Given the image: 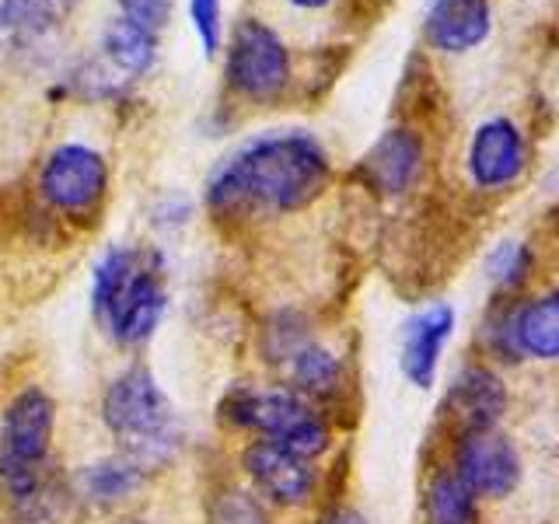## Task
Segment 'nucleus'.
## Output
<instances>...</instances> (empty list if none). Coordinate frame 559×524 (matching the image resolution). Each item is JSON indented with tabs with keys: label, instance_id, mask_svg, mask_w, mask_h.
<instances>
[{
	"label": "nucleus",
	"instance_id": "22",
	"mask_svg": "<svg viewBox=\"0 0 559 524\" xmlns=\"http://www.w3.org/2000/svg\"><path fill=\"white\" fill-rule=\"evenodd\" d=\"M535 273V249L521 238H503L483 259V276L493 287V297H518Z\"/></svg>",
	"mask_w": 559,
	"mask_h": 524
},
{
	"label": "nucleus",
	"instance_id": "17",
	"mask_svg": "<svg viewBox=\"0 0 559 524\" xmlns=\"http://www.w3.org/2000/svg\"><path fill=\"white\" fill-rule=\"evenodd\" d=\"M419 514H424V524H483L479 497L454 472V465L430 468L424 497H419Z\"/></svg>",
	"mask_w": 559,
	"mask_h": 524
},
{
	"label": "nucleus",
	"instance_id": "10",
	"mask_svg": "<svg viewBox=\"0 0 559 524\" xmlns=\"http://www.w3.org/2000/svg\"><path fill=\"white\" fill-rule=\"evenodd\" d=\"M241 468L255 493L280 507H308L319 493V468L311 458L297 454L276 441L259 437L241 451Z\"/></svg>",
	"mask_w": 559,
	"mask_h": 524
},
{
	"label": "nucleus",
	"instance_id": "4",
	"mask_svg": "<svg viewBox=\"0 0 559 524\" xmlns=\"http://www.w3.org/2000/svg\"><path fill=\"white\" fill-rule=\"evenodd\" d=\"M221 416L238 430H252L266 441L284 444L305 458H322L332 448V419L319 402L287 389H255L238 384L221 402Z\"/></svg>",
	"mask_w": 559,
	"mask_h": 524
},
{
	"label": "nucleus",
	"instance_id": "3",
	"mask_svg": "<svg viewBox=\"0 0 559 524\" xmlns=\"http://www.w3.org/2000/svg\"><path fill=\"white\" fill-rule=\"evenodd\" d=\"M102 419L122 454L144 468L165 465L179 448V413L144 364L119 371L102 395Z\"/></svg>",
	"mask_w": 559,
	"mask_h": 524
},
{
	"label": "nucleus",
	"instance_id": "15",
	"mask_svg": "<svg viewBox=\"0 0 559 524\" xmlns=\"http://www.w3.org/2000/svg\"><path fill=\"white\" fill-rule=\"evenodd\" d=\"M11 507L22 524H57L67 507V486L52 476L49 465H0Z\"/></svg>",
	"mask_w": 559,
	"mask_h": 524
},
{
	"label": "nucleus",
	"instance_id": "7",
	"mask_svg": "<svg viewBox=\"0 0 559 524\" xmlns=\"http://www.w3.org/2000/svg\"><path fill=\"white\" fill-rule=\"evenodd\" d=\"M451 465L479 500H507L524 476L518 444L500 430L454 433Z\"/></svg>",
	"mask_w": 559,
	"mask_h": 524
},
{
	"label": "nucleus",
	"instance_id": "28",
	"mask_svg": "<svg viewBox=\"0 0 559 524\" xmlns=\"http://www.w3.org/2000/svg\"><path fill=\"white\" fill-rule=\"evenodd\" d=\"M319 524H367V517L357 511V507H346V503H332L329 511L319 517Z\"/></svg>",
	"mask_w": 559,
	"mask_h": 524
},
{
	"label": "nucleus",
	"instance_id": "5",
	"mask_svg": "<svg viewBox=\"0 0 559 524\" xmlns=\"http://www.w3.org/2000/svg\"><path fill=\"white\" fill-rule=\"evenodd\" d=\"M224 74L235 95L249 102H276L290 84V49L259 17H245L227 43Z\"/></svg>",
	"mask_w": 559,
	"mask_h": 524
},
{
	"label": "nucleus",
	"instance_id": "24",
	"mask_svg": "<svg viewBox=\"0 0 559 524\" xmlns=\"http://www.w3.org/2000/svg\"><path fill=\"white\" fill-rule=\"evenodd\" d=\"M521 297H493L479 322V346L489 360L497 364H521L518 349V329H514V311Z\"/></svg>",
	"mask_w": 559,
	"mask_h": 524
},
{
	"label": "nucleus",
	"instance_id": "21",
	"mask_svg": "<svg viewBox=\"0 0 559 524\" xmlns=\"http://www.w3.org/2000/svg\"><path fill=\"white\" fill-rule=\"evenodd\" d=\"M102 49L109 63L119 67L122 74L144 78L157 60V35L144 25L130 22V17H116L102 32Z\"/></svg>",
	"mask_w": 559,
	"mask_h": 524
},
{
	"label": "nucleus",
	"instance_id": "27",
	"mask_svg": "<svg viewBox=\"0 0 559 524\" xmlns=\"http://www.w3.org/2000/svg\"><path fill=\"white\" fill-rule=\"evenodd\" d=\"M171 4L175 0H119L122 17H130V22L151 28L154 35L171 22Z\"/></svg>",
	"mask_w": 559,
	"mask_h": 524
},
{
	"label": "nucleus",
	"instance_id": "13",
	"mask_svg": "<svg viewBox=\"0 0 559 524\" xmlns=\"http://www.w3.org/2000/svg\"><path fill=\"white\" fill-rule=\"evenodd\" d=\"M57 424L52 398L28 384L17 392L0 416V465H43Z\"/></svg>",
	"mask_w": 559,
	"mask_h": 524
},
{
	"label": "nucleus",
	"instance_id": "25",
	"mask_svg": "<svg viewBox=\"0 0 559 524\" xmlns=\"http://www.w3.org/2000/svg\"><path fill=\"white\" fill-rule=\"evenodd\" d=\"M214 524H270V514L262 500L249 489H224L214 500V511H210Z\"/></svg>",
	"mask_w": 559,
	"mask_h": 524
},
{
	"label": "nucleus",
	"instance_id": "23",
	"mask_svg": "<svg viewBox=\"0 0 559 524\" xmlns=\"http://www.w3.org/2000/svg\"><path fill=\"white\" fill-rule=\"evenodd\" d=\"M314 343V332H311V322L305 319L301 311H294V308H284V311H276L273 319L266 322V329H262V357H266V364L273 367H290V360L301 354V349Z\"/></svg>",
	"mask_w": 559,
	"mask_h": 524
},
{
	"label": "nucleus",
	"instance_id": "16",
	"mask_svg": "<svg viewBox=\"0 0 559 524\" xmlns=\"http://www.w3.org/2000/svg\"><path fill=\"white\" fill-rule=\"evenodd\" d=\"M518 349L524 360L556 364L559 360V287L535 297H521L514 311Z\"/></svg>",
	"mask_w": 559,
	"mask_h": 524
},
{
	"label": "nucleus",
	"instance_id": "8",
	"mask_svg": "<svg viewBox=\"0 0 559 524\" xmlns=\"http://www.w3.org/2000/svg\"><path fill=\"white\" fill-rule=\"evenodd\" d=\"M427 171V144L413 127H389L364 151L354 175L381 200H402Z\"/></svg>",
	"mask_w": 559,
	"mask_h": 524
},
{
	"label": "nucleus",
	"instance_id": "1",
	"mask_svg": "<svg viewBox=\"0 0 559 524\" xmlns=\"http://www.w3.org/2000/svg\"><path fill=\"white\" fill-rule=\"evenodd\" d=\"M332 182L325 144L308 130H273L231 151L206 179L214 217L301 214Z\"/></svg>",
	"mask_w": 559,
	"mask_h": 524
},
{
	"label": "nucleus",
	"instance_id": "14",
	"mask_svg": "<svg viewBox=\"0 0 559 524\" xmlns=\"http://www.w3.org/2000/svg\"><path fill=\"white\" fill-rule=\"evenodd\" d=\"M493 32V8L489 0H433L424 22L427 46L448 57L479 49Z\"/></svg>",
	"mask_w": 559,
	"mask_h": 524
},
{
	"label": "nucleus",
	"instance_id": "9",
	"mask_svg": "<svg viewBox=\"0 0 559 524\" xmlns=\"http://www.w3.org/2000/svg\"><path fill=\"white\" fill-rule=\"evenodd\" d=\"M454 329H459V311L448 301H427L399 325V371L416 392H430L437 384Z\"/></svg>",
	"mask_w": 559,
	"mask_h": 524
},
{
	"label": "nucleus",
	"instance_id": "11",
	"mask_svg": "<svg viewBox=\"0 0 559 524\" xmlns=\"http://www.w3.org/2000/svg\"><path fill=\"white\" fill-rule=\"evenodd\" d=\"M528 168V144L514 119L493 116L476 127L465 151L468 182L479 192H503L521 182Z\"/></svg>",
	"mask_w": 559,
	"mask_h": 524
},
{
	"label": "nucleus",
	"instance_id": "18",
	"mask_svg": "<svg viewBox=\"0 0 559 524\" xmlns=\"http://www.w3.org/2000/svg\"><path fill=\"white\" fill-rule=\"evenodd\" d=\"M287 381L294 392H301L305 398L319 402L325 409V402H336L346 389V367L336 349L314 340L290 360Z\"/></svg>",
	"mask_w": 559,
	"mask_h": 524
},
{
	"label": "nucleus",
	"instance_id": "19",
	"mask_svg": "<svg viewBox=\"0 0 559 524\" xmlns=\"http://www.w3.org/2000/svg\"><path fill=\"white\" fill-rule=\"evenodd\" d=\"M60 14L43 8L39 0H0V49L32 52L57 32Z\"/></svg>",
	"mask_w": 559,
	"mask_h": 524
},
{
	"label": "nucleus",
	"instance_id": "26",
	"mask_svg": "<svg viewBox=\"0 0 559 524\" xmlns=\"http://www.w3.org/2000/svg\"><path fill=\"white\" fill-rule=\"evenodd\" d=\"M189 17L203 52L214 57L221 49V0H189Z\"/></svg>",
	"mask_w": 559,
	"mask_h": 524
},
{
	"label": "nucleus",
	"instance_id": "30",
	"mask_svg": "<svg viewBox=\"0 0 559 524\" xmlns=\"http://www.w3.org/2000/svg\"><path fill=\"white\" fill-rule=\"evenodd\" d=\"M294 8H305V11H319V8H329L332 0H290Z\"/></svg>",
	"mask_w": 559,
	"mask_h": 524
},
{
	"label": "nucleus",
	"instance_id": "20",
	"mask_svg": "<svg viewBox=\"0 0 559 524\" xmlns=\"http://www.w3.org/2000/svg\"><path fill=\"white\" fill-rule=\"evenodd\" d=\"M144 479H147V468L119 451L112 458H102L81 472V493L98 507H112L119 500L133 497L136 489L144 486Z\"/></svg>",
	"mask_w": 559,
	"mask_h": 524
},
{
	"label": "nucleus",
	"instance_id": "12",
	"mask_svg": "<svg viewBox=\"0 0 559 524\" xmlns=\"http://www.w3.org/2000/svg\"><path fill=\"white\" fill-rule=\"evenodd\" d=\"M511 406V392L507 381L497 374L493 364L486 360H468L454 371L448 395H444V413L454 419V433L465 430H497Z\"/></svg>",
	"mask_w": 559,
	"mask_h": 524
},
{
	"label": "nucleus",
	"instance_id": "2",
	"mask_svg": "<svg viewBox=\"0 0 559 524\" xmlns=\"http://www.w3.org/2000/svg\"><path fill=\"white\" fill-rule=\"evenodd\" d=\"M92 308L102 329L122 346L147 343L168 314L165 262L157 252L112 245L98 259Z\"/></svg>",
	"mask_w": 559,
	"mask_h": 524
},
{
	"label": "nucleus",
	"instance_id": "29",
	"mask_svg": "<svg viewBox=\"0 0 559 524\" xmlns=\"http://www.w3.org/2000/svg\"><path fill=\"white\" fill-rule=\"evenodd\" d=\"M43 8H49V11H57V14H63V11H70L78 4V0H39Z\"/></svg>",
	"mask_w": 559,
	"mask_h": 524
},
{
	"label": "nucleus",
	"instance_id": "6",
	"mask_svg": "<svg viewBox=\"0 0 559 524\" xmlns=\"http://www.w3.org/2000/svg\"><path fill=\"white\" fill-rule=\"evenodd\" d=\"M39 189L52 210H60L67 217H87L95 214L105 192H109V165L92 147L63 144L46 157Z\"/></svg>",
	"mask_w": 559,
	"mask_h": 524
}]
</instances>
